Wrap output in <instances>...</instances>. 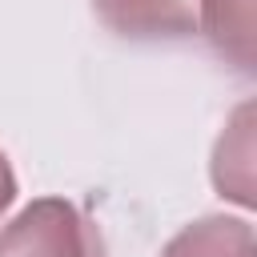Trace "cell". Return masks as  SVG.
Here are the masks:
<instances>
[{
	"label": "cell",
	"mask_w": 257,
	"mask_h": 257,
	"mask_svg": "<svg viewBox=\"0 0 257 257\" xmlns=\"http://www.w3.org/2000/svg\"><path fill=\"white\" fill-rule=\"evenodd\" d=\"M16 201V173H12V165H8V157L0 153V217H4V209Z\"/></svg>",
	"instance_id": "cell-5"
},
{
	"label": "cell",
	"mask_w": 257,
	"mask_h": 257,
	"mask_svg": "<svg viewBox=\"0 0 257 257\" xmlns=\"http://www.w3.org/2000/svg\"><path fill=\"white\" fill-rule=\"evenodd\" d=\"M205 40L241 72H253V0H201Z\"/></svg>",
	"instance_id": "cell-4"
},
{
	"label": "cell",
	"mask_w": 257,
	"mask_h": 257,
	"mask_svg": "<svg viewBox=\"0 0 257 257\" xmlns=\"http://www.w3.org/2000/svg\"><path fill=\"white\" fill-rule=\"evenodd\" d=\"M108 32L124 40H185L197 32L193 0H92Z\"/></svg>",
	"instance_id": "cell-2"
},
{
	"label": "cell",
	"mask_w": 257,
	"mask_h": 257,
	"mask_svg": "<svg viewBox=\"0 0 257 257\" xmlns=\"http://www.w3.org/2000/svg\"><path fill=\"white\" fill-rule=\"evenodd\" d=\"M161 257H253V225L241 217H201L185 225Z\"/></svg>",
	"instance_id": "cell-3"
},
{
	"label": "cell",
	"mask_w": 257,
	"mask_h": 257,
	"mask_svg": "<svg viewBox=\"0 0 257 257\" xmlns=\"http://www.w3.org/2000/svg\"><path fill=\"white\" fill-rule=\"evenodd\" d=\"M0 257H104V241L72 201L36 197L4 225Z\"/></svg>",
	"instance_id": "cell-1"
}]
</instances>
